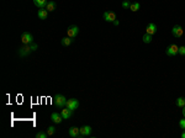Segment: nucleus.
<instances>
[{"label":"nucleus","instance_id":"f257e3e1","mask_svg":"<svg viewBox=\"0 0 185 138\" xmlns=\"http://www.w3.org/2000/svg\"><path fill=\"white\" fill-rule=\"evenodd\" d=\"M53 104H55V106L59 107V109L65 107V105H67V98L62 94H57V95H55V98H53Z\"/></svg>","mask_w":185,"mask_h":138},{"label":"nucleus","instance_id":"f03ea898","mask_svg":"<svg viewBox=\"0 0 185 138\" xmlns=\"http://www.w3.org/2000/svg\"><path fill=\"white\" fill-rule=\"evenodd\" d=\"M19 52V56L20 57H22V58H25V57H27L30 53L32 52V48H31V45H23L21 48L17 51Z\"/></svg>","mask_w":185,"mask_h":138},{"label":"nucleus","instance_id":"7ed1b4c3","mask_svg":"<svg viewBox=\"0 0 185 138\" xmlns=\"http://www.w3.org/2000/svg\"><path fill=\"white\" fill-rule=\"evenodd\" d=\"M78 33H79V27L75 26V25L69 26L68 30H67V36H68V37H70V38H75Z\"/></svg>","mask_w":185,"mask_h":138},{"label":"nucleus","instance_id":"20e7f679","mask_svg":"<svg viewBox=\"0 0 185 138\" xmlns=\"http://www.w3.org/2000/svg\"><path fill=\"white\" fill-rule=\"evenodd\" d=\"M21 41L23 45H31L33 43V36L30 32H23L21 35Z\"/></svg>","mask_w":185,"mask_h":138},{"label":"nucleus","instance_id":"39448f33","mask_svg":"<svg viewBox=\"0 0 185 138\" xmlns=\"http://www.w3.org/2000/svg\"><path fill=\"white\" fill-rule=\"evenodd\" d=\"M65 107H68L69 110L74 111V110H77V109L79 107V101L77 100V99H68V100H67V105H65Z\"/></svg>","mask_w":185,"mask_h":138},{"label":"nucleus","instance_id":"423d86ee","mask_svg":"<svg viewBox=\"0 0 185 138\" xmlns=\"http://www.w3.org/2000/svg\"><path fill=\"white\" fill-rule=\"evenodd\" d=\"M183 33H184V30H183V27H181L180 25H175V26H173V28H172V35L174 36V37H176V38L181 37Z\"/></svg>","mask_w":185,"mask_h":138},{"label":"nucleus","instance_id":"0eeeda50","mask_svg":"<svg viewBox=\"0 0 185 138\" xmlns=\"http://www.w3.org/2000/svg\"><path fill=\"white\" fill-rule=\"evenodd\" d=\"M103 17H104V20L107 21V22H114L116 20V14L114 13V11H105Z\"/></svg>","mask_w":185,"mask_h":138},{"label":"nucleus","instance_id":"6e6552de","mask_svg":"<svg viewBox=\"0 0 185 138\" xmlns=\"http://www.w3.org/2000/svg\"><path fill=\"white\" fill-rule=\"evenodd\" d=\"M176 53H179V47L176 45H170L167 48V54L168 56H175Z\"/></svg>","mask_w":185,"mask_h":138},{"label":"nucleus","instance_id":"1a4fd4ad","mask_svg":"<svg viewBox=\"0 0 185 138\" xmlns=\"http://www.w3.org/2000/svg\"><path fill=\"white\" fill-rule=\"evenodd\" d=\"M156 32H157V26H156V23L150 22V23H148V26H147V28H146V33L153 36Z\"/></svg>","mask_w":185,"mask_h":138},{"label":"nucleus","instance_id":"9d476101","mask_svg":"<svg viewBox=\"0 0 185 138\" xmlns=\"http://www.w3.org/2000/svg\"><path fill=\"white\" fill-rule=\"evenodd\" d=\"M51 120L55 123H61L62 121H63V117H62V115L61 113H58V112H53L52 115H51Z\"/></svg>","mask_w":185,"mask_h":138},{"label":"nucleus","instance_id":"9b49d317","mask_svg":"<svg viewBox=\"0 0 185 138\" xmlns=\"http://www.w3.org/2000/svg\"><path fill=\"white\" fill-rule=\"evenodd\" d=\"M72 113H73V111L69 110L68 107L67 109H62V111H61V115H62L63 120H69L72 117Z\"/></svg>","mask_w":185,"mask_h":138},{"label":"nucleus","instance_id":"f8f14e48","mask_svg":"<svg viewBox=\"0 0 185 138\" xmlns=\"http://www.w3.org/2000/svg\"><path fill=\"white\" fill-rule=\"evenodd\" d=\"M79 130H80V136H89L91 133L90 126H83V127H80Z\"/></svg>","mask_w":185,"mask_h":138},{"label":"nucleus","instance_id":"ddd939ff","mask_svg":"<svg viewBox=\"0 0 185 138\" xmlns=\"http://www.w3.org/2000/svg\"><path fill=\"white\" fill-rule=\"evenodd\" d=\"M47 3H48L47 0H33V4L40 9H46Z\"/></svg>","mask_w":185,"mask_h":138},{"label":"nucleus","instance_id":"4468645a","mask_svg":"<svg viewBox=\"0 0 185 138\" xmlns=\"http://www.w3.org/2000/svg\"><path fill=\"white\" fill-rule=\"evenodd\" d=\"M37 16L40 17L41 20H46L47 16H48V11H47L46 9H41L37 11Z\"/></svg>","mask_w":185,"mask_h":138},{"label":"nucleus","instance_id":"2eb2a0df","mask_svg":"<svg viewBox=\"0 0 185 138\" xmlns=\"http://www.w3.org/2000/svg\"><path fill=\"white\" fill-rule=\"evenodd\" d=\"M80 134V130L78 127H70L69 128V136L70 137H78Z\"/></svg>","mask_w":185,"mask_h":138},{"label":"nucleus","instance_id":"dca6fc26","mask_svg":"<svg viewBox=\"0 0 185 138\" xmlns=\"http://www.w3.org/2000/svg\"><path fill=\"white\" fill-rule=\"evenodd\" d=\"M56 8H57V4H56L55 1H48V3H47V5H46V10L48 11V13H52V11H55Z\"/></svg>","mask_w":185,"mask_h":138},{"label":"nucleus","instance_id":"f3484780","mask_svg":"<svg viewBox=\"0 0 185 138\" xmlns=\"http://www.w3.org/2000/svg\"><path fill=\"white\" fill-rule=\"evenodd\" d=\"M141 8V4L140 3H132L131 4V6H130V10L132 11V13H136V11H138Z\"/></svg>","mask_w":185,"mask_h":138},{"label":"nucleus","instance_id":"a211bd4d","mask_svg":"<svg viewBox=\"0 0 185 138\" xmlns=\"http://www.w3.org/2000/svg\"><path fill=\"white\" fill-rule=\"evenodd\" d=\"M62 45L63 46H70L72 45V42H73V38H70V37H68V36H67V37H64V38H62Z\"/></svg>","mask_w":185,"mask_h":138},{"label":"nucleus","instance_id":"6ab92c4d","mask_svg":"<svg viewBox=\"0 0 185 138\" xmlns=\"http://www.w3.org/2000/svg\"><path fill=\"white\" fill-rule=\"evenodd\" d=\"M142 41L145 42V43H151L152 42V35H148V33H145L142 37Z\"/></svg>","mask_w":185,"mask_h":138},{"label":"nucleus","instance_id":"aec40b11","mask_svg":"<svg viewBox=\"0 0 185 138\" xmlns=\"http://www.w3.org/2000/svg\"><path fill=\"white\" fill-rule=\"evenodd\" d=\"M176 106L178 107H184L185 106V98H178L176 99Z\"/></svg>","mask_w":185,"mask_h":138},{"label":"nucleus","instance_id":"412c9836","mask_svg":"<svg viewBox=\"0 0 185 138\" xmlns=\"http://www.w3.org/2000/svg\"><path fill=\"white\" fill-rule=\"evenodd\" d=\"M47 136H48V133H46V132H42L40 131L36 133V138H47Z\"/></svg>","mask_w":185,"mask_h":138},{"label":"nucleus","instance_id":"4be33fe9","mask_svg":"<svg viewBox=\"0 0 185 138\" xmlns=\"http://www.w3.org/2000/svg\"><path fill=\"white\" fill-rule=\"evenodd\" d=\"M55 132H56V127H55V126H50V127L47 128V133H48V136L55 134Z\"/></svg>","mask_w":185,"mask_h":138},{"label":"nucleus","instance_id":"5701e85b","mask_svg":"<svg viewBox=\"0 0 185 138\" xmlns=\"http://www.w3.org/2000/svg\"><path fill=\"white\" fill-rule=\"evenodd\" d=\"M130 6H131V3L128 1V0H125V1L122 3V8H125V9H130Z\"/></svg>","mask_w":185,"mask_h":138},{"label":"nucleus","instance_id":"b1692460","mask_svg":"<svg viewBox=\"0 0 185 138\" xmlns=\"http://www.w3.org/2000/svg\"><path fill=\"white\" fill-rule=\"evenodd\" d=\"M179 54H181V56H185V46H181V47H179Z\"/></svg>","mask_w":185,"mask_h":138},{"label":"nucleus","instance_id":"393cba45","mask_svg":"<svg viewBox=\"0 0 185 138\" xmlns=\"http://www.w3.org/2000/svg\"><path fill=\"white\" fill-rule=\"evenodd\" d=\"M179 126H180V128H183L185 131V118H183V120L179 121Z\"/></svg>","mask_w":185,"mask_h":138},{"label":"nucleus","instance_id":"a878e982","mask_svg":"<svg viewBox=\"0 0 185 138\" xmlns=\"http://www.w3.org/2000/svg\"><path fill=\"white\" fill-rule=\"evenodd\" d=\"M31 48H32V52L37 51V50H38V45H36V43H31Z\"/></svg>","mask_w":185,"mask_h":138},{"label":"nucleus","instance_id":"bb28decb","mask_svg":"<svg viewBox=\"0 0 185 138\" xmlns=\"http://www.w3.org/2000/svg\"><path fill=\"white\" fill-rule=\"evenodd\" d=\"M112 23H114V25H115V26H118V23H120V22H118V21H117V19H116V20H115L114 22H112Z\"/></svg>","mask_w":185,"mask_h":138},{"label":"nucleus","instance_id":"cd10ccee","mask_svg":"<svg viewBox=\"0 0 185 138\" xmlns=\"http://www.w3.org/2000/svg\"><path fill=\"white\" fill-rule=\"evenodd\" d=\"M183 115H184V117H185V106L183 107Z\"/></svg>","mask_w":185,"mask_h":138},{"label":"nucleus","instance_id":"c85d7f7f","mask_svg":"<svg viewBox=\"0 0 185 138\" xmlns=\"http://www.w3.org/2000/svg\"><path fill=\"white\" fill-rule=\"evenodd\" d=\"M181 137H183V138H185V131H184L183 133H181Z\"/></svg>","mask_w":185,"mask_h":138}]
</instances>
